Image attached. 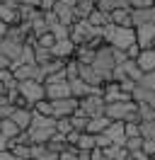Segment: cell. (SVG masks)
I'll use <instances>...</instances> for the list:
<instances>
[{"label":"cell","mask_w":155,"mask_h":160,"mask_svg":"<svg viewBox=\"0 0 155 160\" xmlns=\"http://www.w3.org/2000/svg\"><path fill=\"white\" fill-rule=\"evenodd\" d=\"M92 68L104 78V85L107 82H114V68H116V49L112 44H102L95 53V61H92Z\"/></svg>","instance_id":"obj_1"},{"label":"cell","mask_w":155,"mask_h":160,"mask_svg":"<svg viewBox=\"0 0 155 160\" xmlns=\"http://www.w3.org/2000/svg\"><path fill=\"white\" fill-rule=\"evenodd\" d=\"M104 39H107V44H112L114 49L126 51L131 44L138 41V37H136L133 27H119V24H114V22H109V24L104 27Z\"/></svg>","instance_id":"obj_2"},{"label":"cell","mask_w":155,"mask_h":160,"mask_svg":"<svg viewBox=\"0 0 155 160\" xmlns=\"http://www.w3.org/2000/svg\"><path fill=\"white\" fill-rule=\"evenodd\" d=\"M56 133H58L56 131V119H53V117H41L39 112H34V119H32V126H29L32 143H48Z\"/></svg>","instance_id":"obj_3"},{"label":"cell","mask_w":155,"mask_h":160,"mask_svg":"<svg viewBox=\"0 0 155 160\" xmlns=\"http://www.w3.org/2000/svg\"><path fill=\"white\" fill-rule=\"evenodd\" d=\"M104 114L112 121H138L141 124V117H138V102H112L107 104Z\"/></svg>","instance_id":"obj_4"},{"label":"cell","mask_w":155,"mask_h":160,"mask_svg":"<svg viewBox=\"0 0 155 160\" xmlns=\"http://www.w3.org/2000/svg\"><path fill=\"white\" fill-rule=\"evenodd\" d=\"M24 46H27V41H22V39H12V37H2V39H0V53H5V56L12 61V68L19 66L22 53H24Z\"/></svg>","instance_id":"obj_5"},{"label":"cell","mask_w":155,"mask_h":160,"mask_svg":"<svg viewBox=\"0 0 155 160\" xmlns=\"http://www.w3.org/2000/svg\"><path fill=\"white\" fill-rule=\"evenodd\" d=\"M17 90L22 97H27L29 102H32V107L37 104V102L46 100V85L44 82H37V80H22L17 85Z\"/></svg>","instance_id":"obj_6"},{"label":"cell","mask_w":155,"mask_h":160,"mask_svg":"<svg viewBox=\"0 0 155 160\" xmlns=\"http://www.w3.org/2000/svg\"><path fill=\"white\" fill-rule=\"evenodd\" d=\"M51 104H53V119H66V117L75 114V109L80 107V100L63 97V100H51Z\"/></svg>","instance_id":"obj_7"},{"label":"cell","mask_w":155,"mask_h":160,"mask_svg":"<svg viewBox=\"0 0 155 160\" xmlns=\"http://www.w3.org/2000/svg\"><path fill=\"white\" fill-rule=\"evenodd\" d=\"M80 107L92 117H104V109H107V102H104V95H87L80 100Z\"/></svg>","instance_id":"obj_8"},{"label":"cell","mask_w":155,"mask_h":160,"mask_svg":"<svg viewBox=\"0 0 155 160\" xmlns=\"http://www.w3.org/2000/svg\"><path fill=\"white\" fill-rule=\"evenodd\" d=\"M131 17H133V29L143 27V24H155V5H150V8H133Z\"/></svg>","instance_id":"obj_9"},{"label":"cell","mask_w":155,"mask_h":160,"mask_svg":"<svg viewBox=\"0 0 155 160\" xmlns=\"http://www.w3.org/2000/svg\"><path fill=\"white\" fill-rule=\"evenodd\" d=\"M104 133L112 138L114 146H126V141H128V136H126V121H112Z\"/></svg>","instance_id":"obj_10"},{"label":"cell","mask_w":155,"mask_h":160,"mask_svg":"<svg viewBox=\"0 0 155 160\" xmlns=\"http://www.w3.org/2000/svg\"><path fill=\"white\" fill-rule=\"evenodd\" d=\"M63 97H73L70 92V82L61 80V82H51L46 85V100H63Z\"/></svg>","instance_id":"obj_11"},{"label":"cell","mask_w":155,"mask_h":160,"mask_svg":"<svg viewBox=\"0 0 155 160\" xmlns=\"http://www.w3.org/2000/svg\"><path fill=\"white\" fill-rule=\"evenodd\" d=\"M53 12H56V17H58V22L61 24H68V27H73L78 22V17H75V8H70V5H63L61 0H58L56 5H53Z\"/></svg>","instance_id":"obj_12"},{"label":"cell","mask_w":155,"mask_h":160,"mask_svg":"<svg viewBox=\"0 0 155 160\" xmlns=\"http://www.w3.org/2000/svg\"><path fill=\"white\" fill-rule=\"evenodd\" d=\"M75 44L70 39H61V41H56L53 44V49H51V53H53V58H63V61H68V58H73L75 56Z\"/></svg>","instance_id":"obj_13"},{"label":"cell","mask_w":155,"mask_h":160,"mask_svg":"<svg viewBox=\"0 0 155 160\" xmlns=\"http://www.w3.org/2000/svg\"><path fill=\"white\" fill-rule=\"evenodd\" d=\"M80 80H85L90 88H104V78L92 66H85V63H80Z\"/></svg>","instance_id":"obj_14"},{"label":"cell","mask_w":155,"mask_h":160,"mask_svg":"<svg viewBox=\"0 0 155 160\" xmlns=\"http://www.w3.org/2000/svg\"><path fill=\"white\" fill-rule=\"evenodd\" d=\"M136 37H138V44L141 49H153L155 46V24H143L136 29Z\"/></svg>","instance_id":"obj_15"},{"label":"cell","mask_w":155,"mask_h":160,"mask_svg":"<svg viewBox=\"0 0 155 160\" xmlns=\"http://www.w3.org/2000/svg\"><path fill=\"white\" fill-rule=\"evenodd\" d=\"M136 63L141 66L143 73H153V70H155V46H153V49H143V51H141V56L136 58Z\"/></svg>","instance_id":"obj_16"},{"label":"cell","mask_w":155,"mask_h":160,"mask_svg":"<svg viewBox=\"0 0 155 160\" xmlns=\"http://www.w3.org/2000/svg\"><path fill=\"white\" fill-rule=\"evenodd\" d=\"M97 10L112 15L114 10H133V8H131L128 0H99V2H97Z\"/></svg>","instance_id":"obj_17"},{"label":"cell","mask_w":155,"mask_h":160,"mask_svg":"<svg viewBox=\"0 0 155 160\" xmlns=\"http://www.w3.org/2000/svg\"><path fill=\"white\" fill-rule=\"evenodd\" d=\"M10 119L15 121V124H17L22 131H29L32 119H34V109H15V114H12Z\"/></svg>","instance_id":"obj_18"},{"label":"cell","mask_w":155,"mask_h":160,"mask_svg":"<svg viewBox=\"0 0 155 160\" xmlns=\"http://www.w3.org/2000/svg\"><path fill=\"white\" fill-rule=\"evenodd\" d=\"M131 97H133V102H138V104H148V107L155 109V90H145L141 85H136V90H133Z\"/></svg>","instance_id":"obj_19"},{"label":"cell","mask_w":155,"mask_h":160,"mask_svg":"<svg viewBox=\"0 0 155 160\" xmlns=\"http://www.w3.org/2000/svg\"><path fill=\"white\" fill-rule=\"evenodd\" d=\"M109 124H112V119L109 117H92L90 119V124H87V133H92V136H97V133H104L107 129H109Z\"/></svg>","instance_id":"obj_20"},{"label":"cell","mask_w":155,"mask_h":160,"mask_svg":"<svg viewBox=\"0 0 155 160\" xmlns=\"http://www.w3.org/2000/svg\"><path fill=\"white\" fill-rule=\"evenodd\" d=\"M70 124H73V129H75V131H87V124H90V114H87L82 107H78L75 114L70 117Z\"/></svg>","instance_id":"obj_21"},{"label":"cell","mask_w":155,"mask_h":160,"mask_svg":"<svg viewBox=\"0 0 155 160\" xmlns=\"http://www.w3.org/2000/svg\"><path fill=\"white\" fill-rule=\"evenodd\" d=\"M95 53H97V49H92V46L82 44V46H78V49H75V58L80 61V63H85V66H92Z\"/></svg>","instance_id":"obj_22"},{"label":"cell","mask_w":155,"mask_h":160,"mask_svg":"<svg viewBox=\"0 0 155 160\" xmlns=\"http://www.w3.org/2000/svg\"><path fill=\"white\" fill-rule=\"evenodd\" d=\"M109 17H112V22H114V24H119V27H133L131 10H114Z\"/></svg>","instance_id":"obj_23"},{"label":"cell","mask_w":155,"mask_h":160,"mask_svg":"<svg viewBox=\"0 0 155 160\" xmlns=\"http://www.w3.org/2000/svg\"><path fill=\"white\" fill-rule=\"evenodd\" d=\"M87 22L92 24V27H107L109 22H112V17H109V12H102V10H92L90 12V17H87Z\"/></svg>","instance_id":"obj_24"},{"label":"cell","mask_w":155,"mask_h":160,"mask_svg":"<svg viewBox=\"0 0 155 160\" xmlns=\"http://www.w3.org/2000/svg\"><path fill=\"white\" fill-rule=\"evenodd\" d=\"M121 68H124V73H126V75H128L131 80H136V82L143 78V70H141V66H138V63H136L133 58H128V61L124 63V66H121Z\"/></svg>","instance_id":"obj_25"},{"label":"cell","mask_w":155,"mask_h":160,"mask_svg":"<svg viewBox=\"0 0 155 160\" xmlns=\"http://www.w3.org/2000/svg\"><path fill=\"white\" fill-rule=\"evenodd\" d=\"M104 158L107 160H126L128 158V150L124 146H109V148H104Z\"/></svg>","instance_id":"obj_26"},{"label":"cell","mask_w":155,"mask_h":160,"mask_svg":"<svg viewBox=\"0 0 155 160\" xmlns=\"http://www.w3.org/2000/svg\"><path fill=\"white\" fill-rule=\"evenodd\" d=\"M0 20L8 22V24H17V22H19L17 8H10V5H2V2H0Z\"/></svg>","instance_id":"obj_27"},{"label":"cell","mask_w":155,"mask_h":160,"mask_svg":"<svg viewBox=\"0 0 155 160\" xmlns=\"http://www.w3.org/2000/svg\"><path fill=\"white\" fill-rule=\"evenodd\" d=\"M0 133H2V136H8V138L12 141L15 136H19V133H22V129H19V126H17V124H15L12 119H2V126H0Z\"/></svg>","instance_id":"obj_28"},{"label":"cell","mask_w":155,"mask_h":160,"mask_svg":"<svg viewBox=\"0 0 155 160\" xmlns=\"http://www.w3.org/2000/svg\"><path fill=\"white\" fill-rule=\"evenodd\" d=\"M34 58H37V66H46L53 61V53L51 49H44V46H34Z\"/></svg>","instance_id":"obj_29"},{"label":"cell","mask_w":155,"mask_h":160,"mask_svg":"<svg viewBox=\"0 0 155 160\" xmlns=\"http://www.w3.org/2000/svg\"><path fill=\"white\" fill-rule=\"evenodd\" d=\"M46 146H48V150H53V153H58V155H61V153H63V150L68 148V141H66V136L56 133V136H53V138L48 141Z\"/></svg>","instance_id":"obj_30"},{"label":"cell","mask_w":155,"mask_h":160,"mask_svg":"<svg viewBox=\"0 0 155 160\" xmlns=\"http://www.w3.org/2000/svg\"><path fill=\"white\" fill-rule=\"evenodd\" d=\"M95 8H97L95 2L82 0V2H78V8H75V17H78V20H87V17H90V12L95 10Z\"/></svg>","instance_id":"obj_31"},{"label":"cell","mask_w":155,"mask_h":160,"mask_svg":"<svg viewBox=\"0 0 155 160\" xmlns=\"http://www.w3.org/2000/svg\"><path fill=\"white\" fill-rule=\"evenodd\" d=\"M78 148L80 150H95L97 148V143H95V136L92 133H80V141H78Z\"/></svg>","instance_id":"obj_32"},{"label":"cell","mask_w":155,"mask_h":160,"mask_svg":"<svg viewBox=\"0 0 155 160\" xmlns=\"http://www.w3.org/2000/svg\"><path fill=\"white\" fill-rule=\"evenodd\" d=\"M51 34L56 37V41H61V39H70V27H68V24H61V22H56V24L51 27Z\"/></svg>","instance_id":"obj_33"},{"label":"cell","mask_w":155,"mask_h":160,"mask_svg":"<svg viewBox=\"0 0 155 160\" xmlns=\"http://www.w3.org/2000/svg\"><path fill=\"white\" fill-rule=\"evenodd\" d=\"M66 75H68V80H73V78H80V61L73 56V58H68V63H66Z\"/></svg>","instance_id":"obj_34"},{"label":"cell","mask_w":155,"mask_h":160,"mask_svg":"<svg viewBox=\"0 0 155 160\" xmlns=\"http://www.w3.org/2000/svg\"><path fill=\"white\" fill-rule=\"evenodd\" d=\"M10 153L15 158H32V146H17V143L10 141Z\"/></svg>","instance_id":"obj_35"},{"label":"cell","mask_w":155,"mask_h":160,"mask_svg":"<svg viewBox=\"0 0 155 160\" xmlns=\"http://www.w3.org/2000/svg\"><path fill=\"white\" fill-rule=\"evenodd\" d=\"M141 136H143L145 141H155V119L141 121Z\"/></svg>","instance_id":"obj_36"},{"label":"cell","mask_w":155,"mask_h":160,"mask_svg":"<svg viewBox=\"0 0 155 160\" xmlns=\"http://www.w3.org/2000/svg\"><path fill=\"white\" fill-rule=\"evenodd\" d=\"M34 112H39L41 117H53V104H51V100H41L34 104Z\"/></svg>","instance_id":"obj_37"},{"label":"cell","mask_w":155,"mask_h":160,"mask_svg":"<svg viewBox=\"0 0 155 160\" xmlns=\"http://www.w3.org/2000/svg\"><path fill=\"white\" fill-rule=\"evenodd\" d=\"M56 131L61 133V136H68V133L73 131V124H70V117H66V119H56Z\"/></svg>","instance_id":"obj_38"},{"label":"cell","mask_w":155,"mask_h":160,"mask_svg":"<svg viewBox=\"0 0 155 160\" xmlns=\"http://www.w3.org/2000/svg\"><path fill=\"white\" fill-rule=\"evenodd\" d=\"M128 153H136V150H141L143 148V136H131V138L126 141V146H124Z\"/></svg>","instance_id":"obj_39"},{"label":"cell","mask_w":155,"mask_h":160,"mask_svg":"<svg viewBox=\"0 0 155 160\" xmlns=\"http://www.w3.org/2000/svg\"><path fill=\"white\" fill-rule=\"evenodd\" d=\"M53 44H56V37H53L51 32L41 34V37L37 39V46H44V49H53Z\"/></svg>","instance_id":"obj_40"},{"label":"cell","mask_w":155,"mask_h":160,"mask_svg":"<svg viewBox=\"0 0 155 160\" xmlns=\"http://www.w3.org/2000/svg\"><path fill=\"white\" fill-rule=\"evenodd\" d=\"M78 153H80L78 146H68V148L61 153V160H78Z\"/></svg>","instance_id":"obj_41"},{"label":"cell","mask_w":155,"mask_h":160,"mask_svg":"<svg viewBox=\"0 0 155 160\" xmlns=\"http://www.w3.org/2000/svg\"><path fill=\"white\" fill-rule=\"evenodd\" d=\"M95 143H97V148H109V146H114V143H112V138H109V136H107V133H97L95 136Z\"/></svg>","instance_id":"obj_42"},{"label":"cell","mask_w":155,"mask_h":160,"mask_svg":"<svg viewBox=\"0 0 155 160\" xmlns=\"http://www.w3.org/2000/svg\"><path fill=\"white\" fill-rule=\"evenodd\" d=\"M126 136H141V124L138 121H126Z\"/></svg>","instance_id":"obj_43"},{"label":"cell","mask_w":155,"mask_h":160,"mask_svg":"<svg viewBox=\"0 0 155 160\" xmlns=\"http://www.w3.org/2000/svg\"><path fill=\"white\" fill-rule=\"evenodd\" d=\"M136 80H131V78H126V80H121L119 82V88H121V92H128V95H133V90H136Z\"/></svg>","instance_id":"obj_44"},{"label":"cell","mask_w":155,"mask_h":160,"mask_svg":"<svg viewBox=\"0 0 155 160\" xmlns=\"http://www.w3.org/2000/svg\"><path fill=\"white\" fill-rule=\"evenodd\" d=\"M15 109H17V107H15V104H2V107H0V119H10V117H12V114H15Z\"/></svg>","instance_id":"obj_45"},{"label":"cell","mask_w":155,"mask_h":160,"mask_svg":"<svg viewBox=\"0 0 155 160\" xmlns=\"http://www.w3.org/2000/svg\"><path fill=\"white\" fill-rule=\"evenodd\" d=\"M141 51H143V49H141V44H138V41H136V44H131V46H128V49H126V56H128V58H138V56H141Z\"/></svg>","instance_id":"obj_46"},{"label":"cell","mask_w":155,"mask_h":160,"mask_svg":"<svg viewBox=\"0 0 155 160\" xmlns=\"http://www.w3.org/2000/svg\"><path fill=\"white\" fill-rule=\"evenodd\" d=\"M80 133H85V131H70V133H68L66 136V141H68V146H78V141H80Z\"/></svg>","instance_id":"obj_47"},{"label":"cell","mask_w":155,"mask_h":160,"mask_svg":"<svg viewBox=\"0 0 155 160\" xmlns=\"http://www.w3.org/2000/svg\"><path fill=\"white\" fill-rule=\"evenodd\" d=\"M141 150H143L145 155H150V158H153V155H155V141H145L143 138V148H141Z\"/></svg>","instance_id":"obj_48"},{"label":"cell","mask_w":155,"mask_h":160,"mask_svg":"<svg viewBox=\"0 0 155 160\" xmlns=\"http://www.w3.org/2000/svg\"><path fill=\"white\" fill-rule=\"evenodd\" d=\"M131 2V8H150L155 5V0H128Z\"/></svg>","instance_id":"obj_49"},{"label":"cell","mask_w":155,"mask_h":160,"mask_svg":"<svg viewBox=\"0 0 155 160\" xmlns=\"http://www.w3.org/2000/svg\"><path fill=\"white\" fill-rule=\"evenodd\" d=\"M0 70H12V61L5 53H0Z\"/></svg>","instance_id":"obj_50"},{"label":"cell","mask_w":155,"mask_h":160,"mask_svg":"<svg viewBox=\"0 0 155 160\" xmlns=\"http://www.w3.org/2000/svg\"><path fill=\"white\" fill-rule=\"evenodd\" d=\"M19 5H29V8H39L41 10V0H19Z\"/></svg>","instance_id":"obj_51"},{"label":"cell","mask_w":155,"mask_h":160,"mask_svg":"<svg viewBox=\"0 0 155 160\" xmlns=\"http://www.w3.org/2000/svg\"><path fill=\"white\" fill-rule=\"evenodd\" d=\"M0 150H10V138L0 133Z\"/></svg>","instance_id":"obj_52"},{"label":"cell","mask_w":155,"mask_h":160,"mask_svg":"<svg viewBox=\"0 0 155 160\" xmlns=\"http://www.w3.org/2000/svg\"><path fill=\"white\" fill-rule=\"evenodd\" d=\"M56 2H58V0H41V10H53Z\"/></svg>","instance_id":"obj_53"},{"label":"cell","mask_w":155,"mask_h":160,"mask_svg":"<svg viewBox=\"0 0 155 160\" xmlns=\"http://www.w3.org/2000/svg\"><path fill=\"white\" fill-rule=\"evenodd\" d=\"M78 160H92V150H80V153H78Z\"/></svg>","instance_id":"obj_54"},{"label":"cell","mask_w":155,"mask_h":160,"mask_svg":"<svg viewBox=\"0 0 155 160\" xmlns=\"http://www.w3.org/2000/svg\"><path fill=\"white\" fill-rule=\"evenodd\" d=\"M133 155V160H150V155H145L143 150H136V153H131Z\"/></svg>","instance_id":"obj_55"},{"label":"cell","mask_w":155,"mask_h":160,"mask_svg":"<svg viewBox=\"0 0 155 160\" xmlns=\"http://www.w3.org/2000/svg\"><path fill=\"white\" fill-rule=\"evenodd\" d=\"M0 160H17L10 150H0Z\"/></svg>","instance_id":"obj_56"},{"label":"cell","mask_w":155,"mask_h":160,"mask_svg":"<svg viewBox=\"0 0 155 160\" xmlns=\"http://www.w3.org/2000/svg\"><path fill=\"white\" fill-rule=\"evenodd\" d=\"M8 29H10V24H8V22H2V20H0V39H2L5 34H8Z\"/></svg>","instance_id":"obj_57"},{"label":"cell","mask_w":155,"mask_h":160,"mask_svg":"<svg viewBox=\"0 0 155 160\" xmlns=\"http://www.w3.org/2000/svg\"><path fill=\"white\" fill-rule=\"evenodd\" d=\"M2 104H8V97H5V95H0V107H2Z\"/></svg>","instance_id":"obj_58"},{"label":"cell","mask_w":155,"mask_h":160,"mask_svg":"<svg viewBox=\"0 0 155 160\" xmlns=\"http://www.w3.org/2000/svg\"><path fill=\"white\" fill-rule=\"evenodd\" d=\"M17 160H34V158H17Z\"/></svg>","instance_id":"obj_59"},{"label":"cell","mask_w":155,"mask_h":160,"mask_svg":"<svg viewBox=\"0 0 155 160\" xmlns=\"http://www.w3.org/2000/svg\"><path fill=\"white\" fill-rule=\"evenodd\" d=\"M90 2H95V5H97V2H99V0H90Z\"/></svg>","instance_id":"obj_60"},{"label":"cell","mask_w":155,"mask_h":160,"mask_svg":"<svg viewBox=\"0 0 155 160\" xmlns=\"http://www.w3.org/2000/svg\"><path fill=\"white\" fill-rule=\"evenodd\" d=\"M150 160H155V155H153V158H150Z\"/></svg>","instance_id":"obj_61"},{"label":"cell","mask_w":155,"mask_h":160,"mask_svg":"<svg viewBox=\"0 0 155 160\" xmlns=\"http://www.w3.org/2000/svg\"><path fill=\"white\" fill-rule=\"evenodd\" d=\"M153 75H155V70H153Z\"/></svg>","instance_id":"obj_62"}]
</instances>
